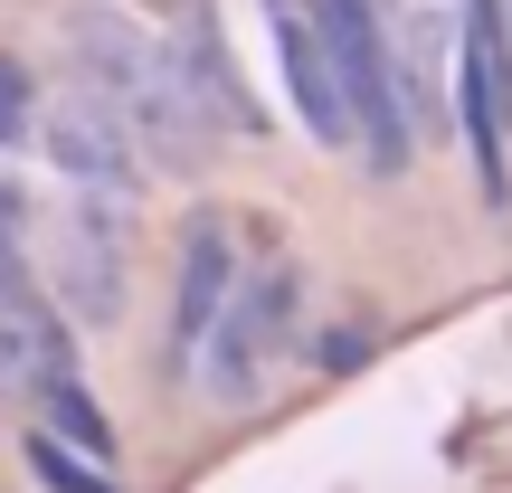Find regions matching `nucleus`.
<instances>
[{"label":"nucleus","instance_id":"obj_1","mask_svg":"<svg viewBox=\"0 0 512 493\" xmlns=\"http://www.w3.org/2000/svg\"><path fill=\"white\" fill-rule=\"evenodd\" d=\"M76 57H86L95 95L124 114V133L143 143V162H171V171L200 162L209 114H200V95H190V76H181V57H171L162 29L114 19V10H86L76 19Z\"/></svg>","mask_w":512,"mask_h":493},{"label":"nucleus","instance_id":"obj_2","mask_svg":"<svg viewBox=\"0 0 512 493\" xmlns=\"http://www.w3.org/2000/svg\"><path fill=\"white\" fill-rule=\"evenodd\" d=\"M313 29L332 48V76H342V114L351 143L380 181H399L408 152H418V114L399 95V38H389V0H304Z\"/></svg>","mask_w":512,"mask_h":493},{"label":"nucleus","instance_id":"obj_3","mask_svg":"<svg viewBox=\"0 0 512 493\" xmlns=\"http://www.w3.org/2000/svg\"><path fill=\"white\" fill-rule=\"evenodd\" d=\"M294 266L275 256V266H238V285H228V304H219V323H209V342H200V380H209V399H228V408H247L256 389H266V370H275V351L294 342Z\"/></svg>","mask_w":512,"mask_h":493},{"label":"nucleus","instance_id":"obj_4","mask_svg":"<svg viewBox=\"0 0 512 493\" xmlns=\"http://www.w3.org/2000/svg\"><path fill=\"white\" fill-rule=\"evenodd\" d=\"M512 19L503 0H456V114H465V143H475V181L484 200H512Z\"/></svg>","mask_w":512,"mask_h":493},{"label":"nucleus","instance_id":"obj_5","mask_svg":"<svg viewBox=\"0 0 512 493\" xmlns=\"http://www.w3.org/2000/svg\"><path fill=\"white\" fill-rule=\"evenodd\" d=\"M29 133L48 143V171H57V181H76L86 200H124L133 209V190H143V143L124 133V114H114L95 86L48 95V114H38Z\"/></svg>","mask_w":512,"mask_h":493},{"label":"nucleus","instance_id":"obj_6","mask_svg":"<svg viewBox=\"0 0 512 493\" xmlns=\"http://www.w3.org/2000/svg\"><path fill=\"white\" fill-rule=\"evenodd\" d=\"M57 294H67L76 323H114L133 294V209L124 200H86L76 190V209L57 219V256H48Z\"/></svg>","mask_w":512,"mask_h":493},{"label":"nucleus","instance_id":"obj_7","mask_svg":"<svg viewBox=\"0 0 512 493\" xmlns=\"http://www.w3.org/2000/svg\"><path fill=\"white\" fill-rule=\"evenodd\" d=\"M228 285H238V219H190L181 228V294H171V370H190L200 361V342H209V323H219V304H228Z\"/></svg>","mask_w":512,"mask_h":493},{"label":"nucleus","instance_id":"obj_8","mask_svg":"<svg viewBox=\"0 0 512 493\" xmlns=\"http://www.w3.org/2000/svg\"><path fill=\"white\" fill-rule=\"evenodd\" d=\"M266 29H275V67H285V95L304 114L313 143H351V114H342V76H332V48L313 29L304 0H266Z\"/></svg>","mask_w":512,"mask_h":493},{"label":"nucleus","instance_id":"obj_9","mask_svg":"<svg viewBox=\"0 0 512 493\" xmlns=\"http://www.w3.org/2000/svg\"><path fill=\"white\" fill-rule=\"evenodd\" d=\"M67 370H76V332L38 294H0V399H38Z\"/></svg>","mask_w":512,"mask_h":493},{"label":"nucleus","instance_id":"obj_10","mask_svg":"<svg viewBox=\"0 0 512 493\" xmlns=\"http://www.w3.org/2000/svg\"><path fill=\"white\" fill-rule=\"evenodd\" d=\"M171 57H181L190 95H200V114H219V124H256L238 76H228V48H219V19H209V0H190L181 19H171Z\"/></svg>","mask_w":512,"mask_h":493},{"label":"nucleus","instance_id":"obj_11","mask_svg":"<svg viewBox=\"0 0 512 493\" xmlns=\"http://www.w3.org/2000/svg\"><path fill=\"white\" fill-rule=\"evenodd\" d=\"M19 456H29V484H38V493H124V484L105 475V456L48 437V427H29V446H19Z\"/></svg>","mask_w":512,"mask_h":493},{"label":"nucleus","instance_id":"obj_12","mask_svg":"<svg viewBox=\"0 0 512 493\" xmlns=\"http://www.w3.org/2000/svg\"><path fill=\"white\" fill-rule=\"evenodd\" d=\"M29 408H48V437L86 446V456H114V418H105V408L86 399V380H76V370H67V380H48V389H38Z\"/></svg>","mask_w":512,"mask_h":493},{"label":"nucleus","instance_id":"obj_13","mask_svg":"<svg viewBox=\"0 0 512 493\" xmlns=\"http://www.w3.org/2000/svg\"><path fill=\"white\" fill-rule=\"evenodd\" d=\"M38 86H29V67L19 57H0V143H29V124H38Z\"/></svg>","mask_w":512,"mask_h":493},{"label":"nucleus","instance_id":"obj_14","mask_svg":"<svg viewBox=\"0 0 512 493\" xmlns=\"http://www.w3.org/2000/svg\"><path fill=\"white\" fill-rule=\"evenodd\" d=\"M0 294H29V247H19V190L0 181Z\"/></svg>","mask_w":512,"mask_h":493},{"label":"nucleus","instance_id":"obj_15","mask_svg":"<svg viewBox=\"0 0 512 493\" xmlns=\"http://www.w3.org/2000/svg\"><path fill=\"white\" fill-rule=\"evenodd\" d=\"M361 351H370V332H361V323H342V332H332V342H323V370H351V361H361Z\"/></svg>","mask_w":512,"mask_h":493},{"label":"nucleus","instance_id":"obj_16","mask_svg":"<svg viewBox=\"0 0 512 493\" xmlns=\"http://www.w3.org/2000/svg\"><path fill=\"white\" fill-rule=\"evenodd\" d=\"M503 19H512V0H503Z\"/></svg>","mask_w":512,"mask_h":493}]
</instances>
